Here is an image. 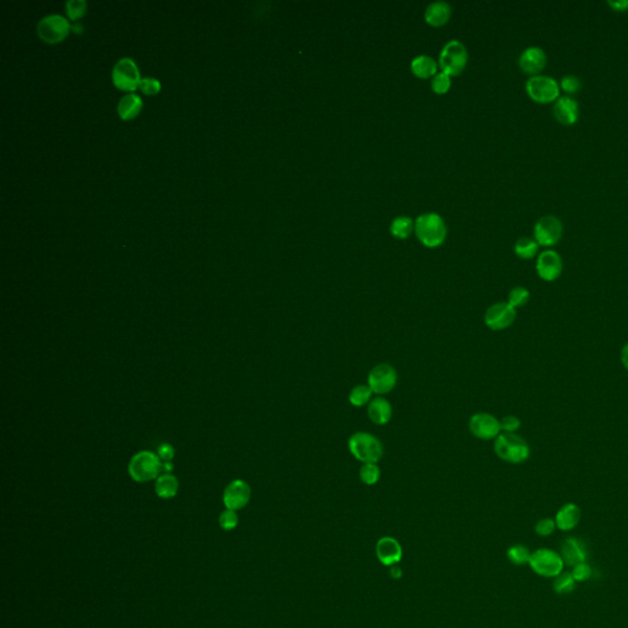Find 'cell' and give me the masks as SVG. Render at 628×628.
Listing matches in <instances>:
<instances>
[{
	"label": "cell",
	"instance_id": "obj_1",
	"mask_svg": "<svg viewBox=\"0 0 628 628\" xmlns=\"http://www.w3.org/2000/svg\"><path fill=\"white\" fill-rule=\"evenodd\" d=\"M415 233L420 242L427 248H437L447 238V226L441 215L426 213L415 221Z\"/></svg>",
	"mask_w": 628,
	"mask_h": 628
},
{
	"label": "cell",
	"instance_id": "obj_2",
	"mask_svg": "<svg viewBox=\"0 0 628 628\" xmlns=\"http://www.w3.org/2000/svg\"><path fill=\"white\" fill-rule=\"evenodd\" d=\"M493 449L498 458L510 464H521L530 457L528 442L517 433L502 432L495 440Z\"/></svg>",
	"mask_w": 628,
	"mask_h": 628
},
{
	"label": "cell",
	"instance_id": "obj_3",
	"mask_svg": "<svg viewBox=\"0 0 628 628\" xmlns=\"http://www.w3.org/2000/svg\"><path fill=\"white\" fill-rule=\"evenodd\" d=\"M347 447L352 457L362 464L378 463L385 454L383 443L372 433L363 431L354 433L349 438Z\"/></svg>",
	"mask_w": 628,
	"mask_h": 628
},
{
	"label": "cell",
	"instance_id": "obj_4",
	"mask_svg": "<svg viewBox=\"0 0 628 628\" xmlns=\"http://www.w3.org/2000/svg\"><path fill=\"white\" fill-rule=\"evenodd\" d=\"M526 91L529 98L534 102L540 105L555 103L560 97V83L552 76L539 74L528 79Z\"/></svg>",
	"mask_w": 628,
	"mask_h": 628
},
{
	"label": "cell",
	"instance_id": "obj_5",
	"mask_svg": "<svg viewBox=\"0 0 628 628\" xmlns=\"http://www.w3.org/2000/svg\"><path fill=\"white\" fill-rule=\"evenodd\" d=\"M128 470L134 481H151L162 471V462L158 454L142 451L131 458Z\"/></svg>",
	"mask_w": 628,
	"mask_h": 628
},
{
	"label": "cell",
	"instance_id": "obj_6",
	"mask_svg": "<svg viewBox=\"0 0 628 628\" xmlns=\"http://www.w3.org/2000/svg\"><path fill=\"white\" fill-rule=\"evenodd\" d=\"M468 51L460 41L452 40L444 45L440 54V67L443 73L458 76L464 72L468 64Z\"/></svg>",
	"mask_w": 628,
	"mask_h": 628
},
{
	"label": "cell",
	"instance_id": "obj_7",
	"mask_svg": "<svg viewBox=\"0 0 628 628\" xmlns=\"http://www.w3.org/2000/svg\"><path fill=\"white\" fill-rule=\"evenodd\" d=\"M534 239L540 247L550 248L559 243L563 236V224L555 215L541 216L534 225Z\"/></svg>",
	"mask_w": 628,
	"mask_h": 628
},
{
	"label": "cell",
	"instance_id": "obj_8",
	"mask_svg": "<svg viewBox=\"0 0 628 628\" xmlns=\"http://www.w3.org/2000/svg\"><path fill=\"white\" fill-rule=\"evenodd\" d=\"M532 571L543 577H557L562 573L565 561L560 554L549 549L537 550L532 552L529 560Z\"/></svg>",
	"mask_w": 628,
	"mask_h": 628
},
{
	"label": "cell",
	"instance_id": "obj_9",
	"mask_svg": "<svg viewBox=\"0 0 628 628\" xmlns=\"http://www.w3.org/2000/svg\"><path fill=\"white\" fill-rule=\"evenodd\" d=\"M398 383V373L396 368L389 363H380L374 366L367 377V385L373 394L383 396L391 393Z\"/></svg>",
	"mask_w": 628,
	"mask_h": 628
},
{
	"label": "cell",
	"instance_id": "obj_10",
	"mask_svg": "<svg viewBox=\"0 0 628 628\" xmlns=\"http://www.w3.org/2000/svg\"><path fill=\"white\" fill-rule=\"evenodd\" d=\"M70 25L65 17L59 14H51L42 17L37 25V34L47 43H57L69 34Z\"/></svg>",
	"mask_w": 628,
	"mask_h": 628
},
{
	"label": "cell",
	"instance_id": "obj_11",
	"mask_svg": "<svg viewBox=\"0 0 628 628\" xmlns=\"http://www.w3.org/2000/svg\"><path fill=\"white\" fill-rule=\"evenodd\" d=\"M469 430L481 441H492L502 433L499 420L488 413H474L469 420Z\"/></svg>",
	"mask_w": 628,
	"mask_h": 628
},
{
	"label": "cell",
	"instance_id": "obj_12",
	"mask_svg": "<svg viewBox=\"0 0 628 628\" xmlns=\"http://www.w3.org/2000/svg\"><path fill=\"white\" fill-rule=\"evenodd\" d=\"M114 85L122 90L134 91L140 84V72L131 58H122L112 70Z\"/></svg>",
	"mask_w": 628,
	"mask_h": 628
},
{
	"label": "cell",
	"instance_id": "obj_13",
	"mask_svg": "<svg viewBox=\"0 0 628 628\" xmlns=\"http://www.w3.org/2000/svg\"><path fill=\"white\" fill-rule=\"evenodd\" d=\"M535 269L541 280L546 283H554L563 272L562 257L554 249H545L537 257Z\"/></svg>",
	"mask_w": 628,
	"mask_h": 628
},
{
	"label": "cell",
	"instance_id": "obj_14",
	"mask_svg": "<svg viewBox=\"0 0 628 628\" xmlns=\"http://www.w3.org/2000/svg\"><path fill=\"white\" fill-rule=\"evenodd\" d=\"M517 310L508 302H497L488 307L485 313V324L493 332H502L515 322Z\"/></svg>",
	"mask_w": 628,
	"mask_h": 628
},
{
	"label": "cell",
	"instance_id": "obj_15",
	"mask_svg": "<svg viewBox=\"0 0 628 628\" xmlns=\"http://www.w3.org/2000/svg\"><path fill=\"white\" fill-rule=\"evenodd\" d=\"M252 496V491L248 484L244 480H233L224 491L222 501L226 506V510H242L248 504Z\"/></svg>",
	"mask_w": 628,
	"mask_h": 628
},
{
	"label": "cell",
	"instance_id": "obj_16",
	"mask_svg": "<svg viewBox=\"0 0 628 628\" xmlns=\"http://www.w3.org/2000/svg\"><path fill=\"white\" fill-rule=\"evenodd\" d=\"M519 67L523 73L535 76L543 72L548 64V56L541 47L530 45L526 47L519 56Z\"/></svg>",
	"mask_w": 628,
	"mask_h": 628
},
{
	"label": "cell",
	"instance_id": "obj_17",
	"mask_svg": "<svg viewBox=\"0 0 628 628\" xmlns=\"http://www.w3.org/2000/svg\"><path fill=\"white\" fill-rule=\"evenodd\" d=\"M552 112L561 124H576L579 118V103L571 96H560L554 103Z\"/></svg>",
	"mask_w": 628,
	"mask_h": 628
},
{
	"label": "cell",
	"instance_id": "obj_18",
	"mask_svg": "<svg viewBox=\"0 0 628 628\" xmlns=\"http://www.w3.org/2000/svg\"><path fill=\"white\" fill-rule=\"evenodd\" d=\"M376 555L382 565L394 566L402 560V545L396 539L391 538V537L380 538L376 545Z\"/></svg>",
	"mask_w": 628,
	"mask_h": 628
},
{
	"label": "cell",
	"instance_id": "obj_19",
	"mask_svg": "<svg viewBox=\"0 0 628 628\" xmlns=\"http://www.w3.org/2000/svg\"><path fill=\"white\" fill-rule=\"evenodd\" d=\"M368 419L374 424L385 426L393 418V407L383 396H376L367 405Z\"/></svg>",
	"mask_w": 628,
	"mask_h": 628
},
{
	"label": "cell",
	"instance_id": "obj_20",
	"mask_svg": "<svg viewBox=\"0 0 628 628\" xmlns=\"http://www.w3.org/2000/svg\"><path fill=\"white\" fill-rule=\"evenodd\" d=\"M451 17L452 8L444 1H435L424 10V21L433 28L444 26L451 20Z\"/></svg>",
	"mask_w": 628,
	"mask_h": 628
},
{
	"label": "cell",
	"instance_id": "obj_21",
	"mask_svg": "<svg viewBox=\"0 0 628 628\" xmlns=\"http://www.w3.org/2000/svg\"><path fill=\"white\" fill-rule=\"evenodd\" d=\"M581 515H582L581 508L578 507L577 504H565L556 513V526L563 532L572 530L578 526V523L581 521Z\"/></svg>",
	"mask_w": 628,
	"mask_h": 628
},
{
	"label": "cell",
	"instance_id": "obj_22",
	"mask_svg": "<svg viewBox=\"0 0 628 628\" xmlns=\"http://www.w3.org/2000/svg\"><path fill=\"white\" fill-rule=\"evenodd\" d=\"M562 559L567 565L577 566L587 560V552L582 543L577 539H567L562 546Z\"/></svg>",
	"mask_w": 628,
	"mask_h": 628
},
{
	"label": "cell",
	"instance_id": "obj_23",
	"mask_svg": "<svg viewBox=\"0 0 628 628\" xmlns=\"http://www.w3.org/2000/svg\"><path fill=\"white\" fill-rule=\"evenodd\" d=\"M142 108V97L136 95L134 92L124 95L119 100L118 102V114L122 119H133L136 116L140 113Z\"/></svg>",
	"mask_w": 628,
	"mask_h": 628
},
{
	"label": "cell",
	"instance_id": "obj_24",
	"mask_svg": "<svg viewBox=\"0 0 628 628\" xmlns=\"http://www.w3.org/2000/svg\"><path fill=\"white\" fill-rule=\"evenodd\" d=\"M411 72L419 79H430L437 74V63L430 56H418L411 62Z\"/></svg>",
	"mask_w": 628,
	"mask_h": 628
},
{
	"label": "cell",
	"instance_id": "obj_25",
	"mask_svg": "<svg viewBox=\"0 0 628 628\" xmlns=\"http://www.w3.org/2000/svg\"><path fill=\"white\" fill-rule=\"evenodd\" d=\"M178 487H180V482L175 476L172 474H164V475H160L156 480L155 492L160 498L170 499L177 495Z\"/></svg>",
	"mask_w": 628,
	"mask_h": 628
},
{
	"label": "cell",
	"instance_id": "obj_26",
	"mask_svg": "<svg viewBox=\"0 0 628 628\" xmlns=\"http://www.w3.org/2000/svg\"><path fill=\"white\" fill-rule=\"evenodd\" d=\"M539 248H540V246L534 238L521 237L515 242V253L518 258L529 261V259L538 257Z\"/></svg>",
	"mask_w": 628,
	"mask_h": 628
},
{
	"label": "cell",
	"instance_id": "obj_27",
	"mask_svg": "<svg viewBox=\"0 0 628 628\" xmlns=\"http://www.w3.org/2000/svg\"><path fill=\"white\" fill-rule=\"evenodd\" d=\"M373 399V391L368 385H355L349 393V402L355 408H363Z\"/></svg>",
	"mask_w": 628,
	"mask_h": 628
},
{
	"label": "cell",
	"instance_id": "obj_28",
	"mask_svg": "<svg viewBox=\"0 0 628 628\" xmlns=\"http://www.w3.org/2000/svg\"><path fill=\"white\" fill-rule=\"evenodd\" d=\"M415 231V222L409 216L396 217L391 224V232L399 239H407Z\"/></svg>",
	"mask_w": 628,
	"mask_h": 628
},
{
	"label": "cell",
	"instance_id": "obj_29",
	"mask_svg": "<svg viewBox=\"0 0 628 628\" xmlns=\"http://www.w3.org/2000/svg\"><path fill=\"white\" fill-rule=\"evenodd\" d=\"M358 475L361 481L367 485V486H373L377 482L380 481V469L377 463H367L362 464L361 469L358 471Z\"/></svg>",
	"mask_w": 628,
	"mask_h": 628
},
{
	"label": "cell",
	"instance_id": "obj_30",
	"mask_svg": "<svg viewBox=\"0 0 628 628\" xmlns=\"http://www.w3.org/2000/svg\"><path fill=\"white\" fill-rule=\"evenodd\" d=\"M529 301H530L529 290L524 288V286H515V288L510 290L507 302L510 303V306L515 307V310H517V308L526 306Z\"/></svg>",
	"mask_w": 628,
	"mask_h": 628
},
{
	"label": "cell",
	"instance_id": "obj_31",
	"mask_svg": "<svg viewBox=\"0 0 628 628\" xmlns=\"http://www.w3.org/2000/svg\"><path fill=\"white\" fill-rule=\"evenodd\" d=\"M451 86H452L451 75L443 73V72L437 73L431 81V87L437 95L447 94L448 91L451 90Z\"/></svg>",
	"mask_w": 628,
	"mask_h": 628
},
{
	"label": "cell",
	"instance_id": "obj_32",
	"mask_svg": "<svg viewBox=\"0 0 628 628\" xmlns=\"http://www.w3.org/2000/svg\"><path fill=\"white\" fill-rule=\"evenodd\" d=\"M507 556L510 559L512 563L515 565H524V563H529V560H530V551L526 549V546L523 545H515L512 546L508 552H507Z\"/></svg>",
	"mask_w": 628,
	"mask_h": 628
},
{
	"label": "cell",
	"instance_id": "obj_33",
	"mask_svg": "<svg viewBox=\"0 0 628 628\" xmlns=\"http://www.w3.org/2000/svg\"><path fill=\"white\" fill-rule=\"evenodd\" d=\"M560 87L561 90L565 91L567 95H576L582 89V81L577 75L568 74L561 79Z\"/></svg>",
	"mask_w": 628,
	"mask_h": 628
},
{
	"label": "cell",
	"instance_id": "obj_34",
	"mask_svg": "<svg viewBox=\"0 0 628 628\" xmlns=\"http://www.w3.org/2000/svg\"><path fill=\"white\" fill-rule=\"evenodd\" d=\"M574 585H576V581L572 576V573H561L560 576L556 577L555 584H554L556 592L560 594L571 593L572 590L574 589Z\"/></svg>",
	"mask_w": 628,
	"mask_h": 628
},
{
	"label": "cell",
	"instance_id": "obj_35",
	"mask_svg": "<svg viewBox=\"0 0 628 628\" xmlns=\"http://www.w3.org/2000/svg\"><path fill=\"white\" fill-rule=\"evenodd\" d=\"M219 523L224 530L231 532L238 526V515L236 510H224L219 518Z\"/></svg>",
	"mask_w": 628,
	"mask_h": 628
},
{
	"label": "cell",
	"instance_id": "obj_36",
	"mask_svg": "<svg viewBox=\"0 0 628 628\" xmlns=\"http://www.w3.org/2000/svg\"><path fill=\"white\" fill-rule=\"evenodd\" d=\"M86 6L87 4L85 0H68L65 3L67 12L72 20H76L83 17L86 12Z\"/></svg>",
	"mask_w": 628,
	"mask_h": 628
},
{
	"label": "cell",
	"instance_id": "obj_37",
	"mask_svg": "<svg viewBox=\"0 0 628 628\" xmlns=\"http://www.w3.org/2000/svg\"><path fill=\"white\" fill-rule=\"evenodd\" d=\"M499 422H501V430L506 433H515L521 426V420L515 415H507L499 420Z\"/></svg>",
	"mask_w": 628,
	"mask_h": 628
},
{
	"label": "cell",
	"instance_id": "obj_38",
	"mask_svg": "<svg viewBox=\"0 0 628 628\" xmlns=\"http://www.w3.org/2000/svg\"><path fill=\"white\" fill-rule=\"evenodd\" d=\"M139 87L147 95H155L161 90V83L155 78L147 76V78H142Z\"/></svg>",
	"mask_w": 628,
	"mask_h": 628
},
{
	"label": "cell",
	"instance_id": "obj_39",
	"mask_svg": "<svg viewBox=\"0 0 628 628\" xmlns=\"http://www.w3.org/2000/svg\"><path fill=\"white\" fill-rule=\"evenodd\" d=\"M556 526L555 519L551 518H543L539 521L535 526V532L540 537H549L552 532H555Z\"/></svg>",
	"mask_w": 628,
	"mask_h": 628
},
{
	"label": "cell",
	"instance_id": "obj_40",
	"mask_svg": "<svg viewBox=\"0 0 628 628\" xmlns=\"http://www.w3.org/2000/svg\"><path fill=\"white\" fill-rule=\"evenodd\" d=\"M592 572H593L592 567L589 566L588 563L582 562V563H578L577 566H574L572 571V576L576 582H584L592 577Z\"/></svg>",
	"mask_w": 628,
	"mask_h": 628
},
{
	"label": "cell",
	"instance_id": "obj_41",
	"mask_svg": "<svg viewBox=\"0 0 628 628\" xmlns=\"http://www.w3.org/2000/svg\"><path fill=\"white\" fill-rule=\"evenodd\" d=\"M158 455H159V458L161 459L162 463L164 462H171L175 457V449L169 443H164L158 449Z\"/></svg>",
	"mask_w": 628,
	"mask_h": 628
},
{
	"label": "cell",
	"instance_id": "obj_42",
	"mask_svg": "<svg viewBox=\"0 0 628 628\" xmlns=\"http://www.w3.org/2000/svg\"><path fill=\"white\" fill-rule=\"evenodd\" d=\"M606 4L615 12H628V0H607Z\"/></svg>",
	"mask_w": 628,
	"mask_h": 628
},
{
	"label": "cell",
	"instance_id": "obj_43",
	"mask_svg": "<svg viewBox=\"0 0 628 628\" xmlns=\"http://www.w3.org/2000/svg\"><path fill=\"white\" fill-rule=\"evenodd\" d=\"M621 362H622L623 367L626 368L628 371V343L623 345L622 349H621Z\"/></svg>",
	"mask_w": 628,
	"mask_h": 628
},
{
	"label": "cell",
	"instance_id": "obj_44",
	"mask_svg": "<svg viewBox=\"0 0 628 628\" xmlns=\"http://www.w3.org/2000/svg\"><path fill=\"white\" fill-rule=\"evenodd\" d=\"M172 470H173L172 462H164L162 463V471H164V474H171Z\"/></svg>",
	"mask_w": 628,
	"mask_h": 628
},
{
	"label": "cell",
	"instance_id": "obj_45",
	"mask_svg": "<svg viewBox=\"0 0 628 628\" xmlns=\"http://www.w3.org/2000/svg\"><path fill=\"white\" fill-rule=\"evenodd\" d=\"M391 577L394 578V579H399V578L402 577V570L399 567H393L391 568Z\"/></svg>",
	"mask_w": 628,
	"mask_h": 628
},
{
	"label": "cell",
	"instance_id": "obj_46",
	"mask_svg": "<svg viewBox=\"0 0 628 628\" xmlns=\"http://www.w3.org/2000/svg\"><path fill=\"white\" fill-rule=\"evenodd\" d=\"M73 29L75 30V31H76V32H78V31H80V30H81V25H78V23H76V25H75V26H73Z\"/></svg>",
	"mask_w": 628,
	"mask_h": 628
}]
</instances>
